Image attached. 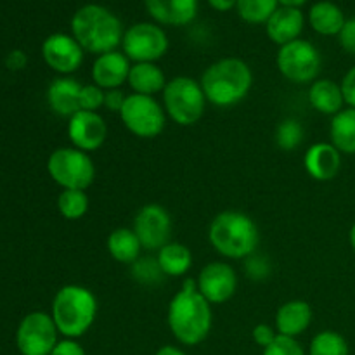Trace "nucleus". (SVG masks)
I'll use <instances>...</instances> for the list:
<instances>
[{"instance_id":"obj_1","label":"nucleus","mask_w":355,"mask_h":355,"mask_svg":"<svg viewBox=\"0 0 355 355\" xmlns=\"http://www.w3.org/2000/svg\"><path fill=\"white\" fill-rule=\"evenodd\" d=\"M166 322L182 345H200L208 338L214 324L211 304L198 291L196 281L186 279L179 293L170 300Z\"/></svg>"},{"instance_id":"obj_2","label":"nucleus","mask_w":355,"mask_h":355,"mask_svg":"<svg viewBox=\"0 0 355 355\" xmlns=\"http://www.w3.org/2000/svg\"><path fill=\"white\" fill-rule=\"evenodd\" d=\"M200 83L208 103L218 107H231L250 94L253 73L243 59L224 58L205 69Z\"/></svg>"},{"instance_id":"obj_3","label":"nucleus","mask_w":355,"mask_h":355,"mask_svg":"<svg viewBox=\"0 0 355 355\" xmlns=\"http://www.w3.org/2000/svg\"><path fill=\"white\" fill-rule=\"evenodd\" d=\"M75 40L90 54H106L116 51L123 40L121 21L110 9L97 3L80 7L71 19Z\"/></svg>"},{"instance_id":"obj_4","label":"nucleus","mask_w":355,"mask_h":355,"mask_svg":"<svg viewBox=\"0 0 355 355\" xmlns=\"http://www.w3.org/2000/svg\"><path fill=\"white\" fill-rule=\"evenodd\" d=\"M208 239L217 253L225 259H248L260 243V232L252 217L241 211H222L208 227Z\"/></svg>"},{"instance_id":"obj_5","label":"nucleus","mask_w":355,"mask_h":355,"mask_svg":"<svg viewBox=\"0 0 355 355\" xmlns=\"http://www.w3.org/2000/svg\"><path fill=\"white\" fill-rule=\"evenodd\" d=\"M52 319L66 338H80L92 328L97 315V298L89 288L66 284L52 300Z\"/></svg>"},{"instance_id":"obj_6","label":"nucleus","mask_w":355,"mask_h":355,"mask_svg":"<svg viewBox=\"0 0 355 355\" xmlns=\"http://www.w3.org/2000/svg\"><path fill=\"white\" fill-rule=\"evenodd\" d=\"M162 94L165 113L180 127L198 123L205 114L207 97L201 83L191 76H175L168 80Z\"/></svg>"},{"instance_id":"obj_7","label":"nucleus","mask_w":355,"mask_h":355,"mask_svg":"<svg viewBox=\"0 0 355 355\" xmlns=\"http://www.w3.org/2000/svg\"><path fill=\"white\" fill-rule=\"evenodd\" d=\"M51 179L62 189L87 191L96 179V165L89 153L76 148H58L47 159Z\"/></svg>"},{"instance_id":"obj_8","label":"nucleus","mask_w":355,"mask_h":355,"mask_svg":"<svg viewBox=\"0 0 355 355\" xmlns=\"http://www.w3.org/2000/svg\"><path fill=\"white\" fill-rule=\"evenodd\" d=\"M120 118L127 130L141 139H155L165 130V107L151 96L130 94L125 99Z\"/></svg>"},{"instance_id":"obj_9","label":"nucleus","mask_w":355,"mask_h":355,"mask_svg":"<svg viewBox=\"0 0 355 355\" xmlns=\"http://www.w3.org/2000/svg\"><path fill=\"white\" fill-rule=\"evenodd\" d=\"M276 62L284 78L300 85L314 83L322 66L318 47L302 38L279 47Z\"/></svg>"},{"instance_id":"obj_10","label":"nucleus","mask_w":355,"mask_h":355,"mask_svg":"<svg viewBox=\"0 0 355 355\" xmlns=\"http://www.w3.org/2000/svg\"><path fill=\"white\" fill-rule=\"evenodd\" d=\"M58 326L52 315L45 312H31L16 331V345L21 355H51L58 345Z\"/></svg>"},{"instance_id":"obj_11","label":"nucleus","mask_w":355,"mask_h":355,"mask_svg":"<svg viewBox=\"0 0 355 355\" xmlns=\"http://www.w3.org/2000/svg\"><path fill=\"white\" fill-rule=\"evenodd\" d=\"M121 47L130 61L156 62L168 51V37L158 24L137 23L123 33Z\"/></svg>"},{"instance_id":"obj_12","label":"nucleus","mask_w":355,"mask_h":355,"mask_svg":"<svg viewBox=\"0 0 355 355\" xmlns=\"http://www.w3.org/2000/svg\"><path fill=\"white\" fill-rule=\"evenodd\" d=\"M132 231L135 232L142 248L149 252H159L163 246L168 245L172 238V217L162 205H144L135 215Z\"/></svg>"},{"instance_id":"obj_13","label":"nucleus","mask_w":355,"mask_h":355,"mask_svg":"<svg viewBox=\"0 0 355 355\" xmlns=\"http://www.w3.org/2000/svg\"><path fill=\"white\" fill-rule=\"evenodd\" d=\"M196 286L210 304H225L234 297L238 276L227 262H210L201 269Z\"/></svg>"},{"instance_id":"obj_14","label":"nucleus","mask_w":355,"mask_h":355,"mask_svg":"<svg viewBox=\"0 0 355 355\" xmlns=\"http://www.w3.org/2000/svg\"><path fill=\"white\" fill-rule=\"evenodd\" d=\"M83 49L75 37L66 33H54L42 44V55L49 68L61 75H71L82 66Z\"/></svg>"},{"instance_id":"obj_15","label":"nucleus","mask_w":355,"mask_h":355,"mask_svg":"<svg viewBox=\"0 0 355 355\" xmlns=\"http://www.w3.org/2000/svg\"><path fill=\"white\" fill-rule=\"evenodd\" d=\"M68 137L80 151H97L107 139V125L99 113L78 111L68 121Z\"/></svg>"},{"instance_id":"obj_16","label":"nucleus","mask_w":355,"mask_h":355,"mask_svg":"<svg viewBox=\"0 0 355 355\" xmlns=\"http://www.w3.org/2000/svg\"><path fill=\"white\" fill-rule=\"evenodd\" d=\"M130 59L120 51L106 52V54L97 55L92 64V83L101 87L103 90L120 89L125 82H128L130 75Z\"/></svg>"},{"instance_id":"obj_17","label":"nucleus","mask_w":355,"mask_h":355,"mask_svg":"<svg viewBox=\"0 0 355 355\" xmlns=\"http://www.w3.org/2000/svg\"><path fill=\"white\" fill-rule=\"evenodd\" d=\"M304 166L318 182H328L338 175L342 168V153L331 142H318L305 151Z\"/></svg>"},{"instance_id":"obj_18","label":"nucleus","mask_w":355,"mask_h":355,"mask_svg":"<svg viewBox=\"0 0 355 355\" xmlns=\"http://www.w3.org/2000/svg\"><path fill=\"white\" fill-rule=\"evenodd\" d=\"M304 24L305 17L300 9H295V7H277L276 12L266 23L267 37L274 44L283 47V45L300 38V33L304 31Z\"/></svg>"},{"instance_id":"obj_19","label":"nucleus","mask_w":355,"mask_h":355,"mask_svg":"<svg viewBox=\"0 0 355 355\" xmlns=\"http://www.w3.org/2000/svg\"><path fill=\"white\" fill-rule=\"evenodd\" d=\"M149 16L166 26L189 24L198 14V0H146Z\"/></svg>"},{"instance_id":"obj_20","label":"nucleus","mask_w":355,"mask_h":355,"mask_svg":"<svg viewBox=\"0 0 355 355\" xmlns=\"http://www.w3.org/2000/svg\"><path fill=\"white\" fill-rule=\"evenodd\" d=\"M80 90H82V85L78 80L69 78V76L55 78L47 89L49 107L58 116L71 118L80 111Z\"/></svg>"},{"instance_id":"obj_21","label":"nucleus","mask_w":355,"mask_h":355,"mask_svg":"<svg viewBox=\"0 0 355 355\" xmlns=\"http://www.w3.org/2000/svg\"><path fill=\"white\" fill-rule=\"evenodd\" d=\"M312 322V307L304 300H290L277 309L276 331L277 335L297 338L307 331Z\"/></svg>"},{"instance_id":"obj_22","label":"nucleus","mask_w":355,"mask_h":355,"mask_svg":"<svg viewBox=\"0 0 355 355\" xmlns=\"http://www.w3.org/2000/svg\"><path fill=\"white\" fill-rule=\"evenodd\" d=\"M309 103L319 113L335 116L343 110L345 99L340 83L329 78H318L309 89Z\"/></svg>"},{"instance_id":"obj_23","label":"nucleus","mask_w":355,"mask_h":355,"mask_svg":"<svg viewBox=\"0 0 355 355\" xmlns=\"http://www.w3.org/2000/svg\"><path fill=\"white\" fill-rule=\"evenodd\" d=\"M128 85L134 94L153 97L165 90L166 76L156 62H134L128 75Z\"/></svg>"},{"instance_id":"obj_24","label":"nucleus","mask_w":355,"mask_h":355,"mask_svg":"<svg viewBox=\"0 0 355 355\" xmlns=\"http://www.w3.org/2000/svg\"><path fill=\"white\" fill-rule=\"evenodd\" d=\"M309 21L314 31L324 37H333V35H340L342 28L345 26V14L340 9L336 3L322 0L312 6L311 12H309Z\"/></svg>"},{"instance_id":"obj_25","label":"nucleus","mask_w":355,"mask_h":355,"mask_svg":"<svg viewBox=\"0 0 355 355\" xmlns=\"http://www.w3.org/2000/svg\"><path fill=\"white\" fill-rule=\"evenodd\" d=\"M331 144L342 155H355V110L343 107L338 114L331 118L329 125Z\"/></svg>"},{"instance_id":"obj_26","label":"nucleus","mask_w":355,"mask_h":355,"mask_svg":"<svg viewBox=\"0 0 355 355\" xmlns=\"http://www.w3.org/2000/svg\"><path fill=\"white\" fill-rule=\"evenodd\" d=\"M141 243H139L137 236L132 229L120 227L114 229L107 238V252L113 257L116 262L125 263V266H132L141 259Z\"/></svg>"},{"instance_id":"obj_27","label":"nucleus","mask_w":355,"mask_h":355,"mask_svg":"<svg viewBox=\"0 0 355 355\" xmlns=\"http://www.w3.org/2000/svg\"><path fill=\"white\" fill-rule=\"evenodd\" d=\"M158 266L165 276L179 277L189 272L191 266H193V253L182 243H172L163 246L158 252Z\"/></svg>"},{"instance_id":"obj_28","label":"nucleus","mask_w":355,"mask_h":355,"mask_svg":"<svg viewBox=\"0 0 355 355\" xmlns=\"http://www.w3.org/2000/svg\"><path fill=\"white\" fill-rule=\"evenodd\" d=\"M349 343L340 333L326 329L312 338L309 355H349Z\"/></svg>"},{"instance_id":"obj_29","label":"nucleus","mask_w":355,"mask_h":355,"mask_svg":"<svg viewBox=\"0 0 355 355\" xmlns=\"http://www.w3.org/2000/svg\"><path fill=\"white\" fill-rule=\"evenodd\" d=\"M59 214L68 220H78L89 211V196L85 191L62 189L58 198Z\"/></svg>"},{"instance_id":"obj_30","label":"nucleus","mask_w":355,"mask_h":355,"mask_svg":"<svg viewBox=\"0 0 355 355\" xmlns=\"http://www.w3.org/2000/svg\"><path fill=\"white\" fill-rule=\"evenodd\" d=\"M238 12L250 24H262L269 21L277 10V0H238Z\"/></svg>"},{"instance_id":"obj_31","label":"nucleus","mask_w":355,"mask_h":355,"mask_svg":"<svg viewBox=\"0 0 355 355\" xmlns=\"http://www.w3.org/2000/svg\"><path fill=\"white\" fill-rule=\"evenodd\" d=\"M304 141V128L293 118L281 121L276 128V142L283 151H295Z\"/></svg>"},{"instance_id":"obj_32","label":"nucleus","mask_w":355,"mask_h":355,"mask_svg":"<svg viewBox=\"0 0 355 355\" xmlns=\"http://www.w3.org/2000/svg\"><path fill=\"white\" fill-rule=\"evenodd\" d=\"M132 274L135 279L144 284H155L162 279V276H165L156 259H139L137 262L132 263Z\"/></svg>"},{"instance_id":"obj_33","label":"nucleus","mask_w":355,"mask_h":355,"mask_svg":"<svg viewBox=\"0 0 355 355\" xmlns=\"http://www.w3.org/2000/svg\"><path fill=\"white\" fill-rule=\"evenodd\" d=\"M104 96H106V90L97 87L96 83L82 85V90H80V111L97 113V110L104 107Z\"/></svg>"},{"instance_id":"obj_34","label":"nucleus","mask_w":355,"mask_h":355,"mask_svg":"<svg viewBox=\"0 0 355 355\" xmlns=\"http://www.w3.org/2000/svg\"><path fill=\"white\" fill-rule=\"evenodd\" d=\"M263 355H305V352L297 338L277 335V338L267 349H263Z\"/></svg>"},{"instance_id":"obj_35","label":"nucleus","mask_w":355,"mask_h":355,"mask_svg":"<svg viewBox=\"0 0 355 355\" xmlns=\"http://www.w3.org/2000/svg\"><path fill=\"white\" fill-rule=\"evenodd\" d=\"M338 38L343 51L349 52L350 55L355 58V17H350V19L345 21V26L340 31Z\"/></svg>"},{"instance_id":"obj_36","label":"nucleus","mask_w":355,"mask_h":355,"mask_svg":"<svg viewBox=\"0 0 355 355\" xmlns=\"http://www.w3.org/2000/svg\"><path fill=\"white\" fill-rule=\"evenodd\" d=\"M277 338V331L269 324H257L253 328V342L262 349H267Z\"/></svg>"},{"instance_id":"obj_37","label":"nucleus","mask_w":355,"mask_h":355,"mask_svg":"<svg viewBox=\"0 0 355 355\" xmlns=\"http://www.w3.org/2000/svg\"><path fill=\"white\" fill-rule=\"evenodd\" d=\"M340 87H342L345 104L349 107H354L355 110V66H352V68L345 73V76H343Z\"/></svg>"},{"instance_id":"obj_38","label":"nucleus","mask_w":355,"mask_h":355,"mask_svg":"<svg viewBox=\"0 0 355 355\" xmlns=\"http://www.w3.org/2000/svg\"><path fill=\"white\" fill-rule=\"evenodd\" d=\"M125 99H127V94L123 92L121 89H113V90H106V96H104V107L111 113H118L120 114L121 107H123Z\"/></svg>"},{"instance_id":"obj_39","label":"nucleus","mask_w":355,"mask_h":355,"mask_svg":"<svg viewBox=\"0 0 355 355\" xmlns=\"http://www.w3.org/2000/svg\"><path fill=\"white\" fill-rule=\"evenodd\" d=\"M51 355H85V350L76 340L66 338L62 342H58Z\"/></svg>"},{"instance_id":"obj_40","label":"nucleus","mask_w":355,"mask_h":355,"mask_svg":"<svg viewBox=\"0 0 355 355\" xmlns=\"http://www.w3.org/2000/svg\"><path fill=\"white\" fill-rule=\"evenodd\" d=\"M246 272L253 277V279H262L269 274V263L263 259H250L246 262Z\"/></svg>"},{"instance_id":"obj_41","label":"nucleus","mask_w":355,"mask_h":355,"mask_svg":"<svg viewBox=\"0 0 355 355\" xmlns=\"http://www.w3.org/2000/svg\"><path fill=\"white\" fill-rule=\"evenodd\" d=\"M26 55H24V52L21 51H12L9 55H7L6 59V64L7 68L12 69V71H17V69H23L24 66H26Z\"/></svg>"},{"instance_id":"obj_42","label":"nucleus","mask_w":355,"mask_h":355,"mask_svg":"<svg viewBox=\"0 0 355 355\" xmlns=\"http://www.w3.org/2000/svg\"><path fill=\"white\" fill-rule=\"evenodd\" d=\"M208 3H210L215 10L225 12V10H231L232 7L238 6V0H208Z\"/></svg>"},{"instance_id":"obj_43","label":"nucleus","mask_w":355,"mask_h":355,"mask_svg":"<svg viewBox=\"0 0 355 355\" xmlns=\"http://www.w3.org/2000/svg\"><path fill=\"white\" fill-rule=\"evenodd\" d=\"M155 355H187V354L182 352V350L177 349V347H173V345H165V347H162V349H159Z\"/></svg>"},{"instance_id":"obj_44","label":"nucleus","mask_w":355,"mask_h":355,"mask_svg":"<svg viewBox=\"0 0 355 355\" xmlns=\"http://www.w3.org/2000/svg\"><path fill=\"white\" fill-rule=\"evenodd\" d=\"M307 0H277V3H281L283 7H295V9H300Z\"/></svg>"},{"instance_id":"obj_45","label":"nucleus","mask_w":355,"mask_h":355,"mask_svg":"<svg viewBox=\"0 0 355 355\" xmlns=\"http://www.w3.org/2000/svg\"><path fill=\"white\" fill-rule=\"evenodd\" d=\"M349 241H350V246H352V250L355 252V224L350 227V232H349Z\"/></svg>"}]
</instances>
